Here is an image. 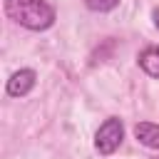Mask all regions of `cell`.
<instances>
[{"instance_id":"cell-6","label":"cell","mask_w":159,"mask_h":159,"mask_svg":"<svg viewBox=\"0 0 159 159\" xmlns=\"http://www.w3.org/2000/svg\"><path fill=\"white\" fill-rule=\"evenodd\" d=\"M84 5L92 12H109L119 5V0H84Z\"/></svg>"},{"instance_id":"cell-1","label":"cell","mask_w":159,"mask_h":159,"mask_svg":"<svg viewBox=\"0 0 159 159\" xmlns=\"http://www.w3.org/2000/svg\"><path fill=\"white\" fill-rule=\"evenodd\" d=\"M2 10L7 20L32 32H45L57 20V12L47 0H5Z\"/></svg>"},{"instance_id":"cell-7","label":"cell","mask_w":159,"mask_h":159,"mask_svg":"<svg viewBox=\"0 0 159 159\" xmlns=\"http://www.w3.org/2000/svg\"><path fill=\"white\" fill-rule=\"evenodd\" d=\"M152 20H154V27L159 30V7H154V10H152Z\"/></svg>"},{"instance_id":"cell-3","label":"cell","mask_w":159,"mask_h":159,"mask_svg":"<svg viewBox=\"0 0 159 159\" xmlns=\"http://www.w3.org/2000/svg\"><path fill=\"white\" fill-rule=\"evenodd\" d=\"M35 84H37V72L30 70V67H22V70L10 75L5 92H7V97H27L35 89Z\"/></svg>"},{"instance_id":"cell-5","label":"cell","mask_w":159,"mask_h":159,"mask_svg":"<svg viewBox=\"0 0 159 159\" xmlns=\"http://www.w3.org/2000/svg\"><path fill=\"white\" fill-rule=\"evenodd\" d=\"M137 62H139V67H142L149 77L159 80V45H149V47H144V50L139 52Z\"/></svg>"},{"instance_id":"cell-4","label":"cell","mask_w":159,"mask_h":159,"mask_svg":"<svg viewBox=\"0 0 159 159\" xmlns=\"http://www.w3.org/2000/svg\"><path fill=\"white\" fill-rule=\"evenodd\" d=\"M134 137L147 149H159V124H154V122H137L134 124Z\"/></svg>"},{"instance_id":"cell-2","label":"cell","mask_w":159,"mask_h":159,"mask_svg":"<svg viewBox=\"0 0 159 159\" xmlns=\"http://www.w3.org/2000/svg\"><path fill=\"white\" fill-rule=\"evenodd\" d=\"M122 139H124V122L119 117H109L99 124V129L94 134V149L102 157H109L119 149Z\"/></svg>"}]
</instances>
